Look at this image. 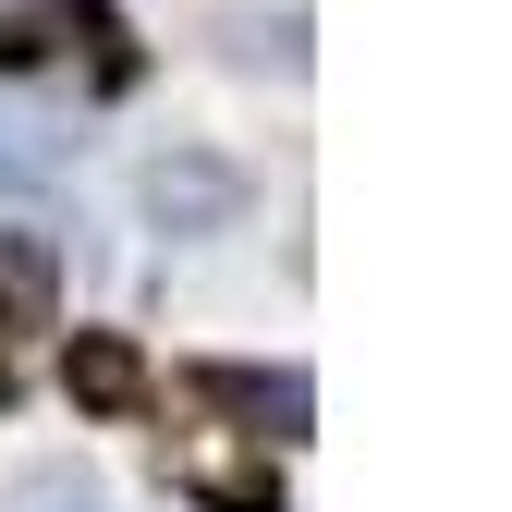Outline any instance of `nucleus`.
Masks as SVG:
<instances>
[{
	"label": "nucleus",
	"mask_w": 512,
	"mask_h": 512,
	"mask_svg": "<svg viewBox=\"0 0 512 512\" xmlns=\"http://www.w3.org/2000/svg\"><path fill=\"white\" fill-rule=\"evenodd\" d=\"M183 391L220 403V415H244L256 439H305L317 427V391H305L293 366H183Z\"/></svg>",
	"instance_id": "1"
},
{
	"label": "nucleus",
	"mask_w": 512,
	"mask_h": 512,
	"mask_svg": "<svg viewBox=\"0 0 512 512\" xmlns=\"http://www.w3.org/2000/svg\"><path fill=\"white\" fill-rule=\"evenodd\" d=\"M61 378H74V403L86 415H147V354L122 342V330H74V354H61Z\"/></svg>",
	"instance_id": "2"
},
{
	"label": "nucleus",
	"mask_w": 512,
	"mask_h": 512,
	"mask_svg": "<svg viewBox=\"0 0 512 512\" xmlns=\"http://www.w3.org/2000/svg\"><path fill=\"white\" fill-rule=\"evenodd\" d=\"M61 317V256L37 232H0V342H37Z\"/></svg>",
	"instance_id": "3"
},
{
	"label": "nucleus",
	"mask_w": 512,
	"mask_h": 512,
	"mask_svg": "<svg viewBox=\"0 0 512 512\" xmlns=\"http://www.w3.org/2000/svg\"><path fill=\"white\" fill-rule=\"evenodd\" d=\"M232 196H244V183H232V171H208V159L147 171V208H159V220H232Z\"/></svg>",
	"instance_id": "4"
},
{
	"label": "nucleus",
	"mask_w": 512,
	"mask_h": 512,
	"mask_svg": "<svg viewBox=\"0 0 512 512\" xmlns=\"http://www.w3.org/2000/svg\"><path fill=\"white\" fill-rule=\"evenodd\" d=\"M183 488H196L208 512H281V476L269 464H183Z\"/></svg>",
	"instance_id": "5"
},
{
	"label": "nucleus",
	"mask_w": 512,
	"mask_h": 512,
	"mask_svg": "<svg viewBox=\"0 0 512 512\" xmlns=\"http://www.w3.org/2000/svg\"><path fill=\"white\" fill-rule=\"evenodd\" d=\"M25 61H37V37H25V25H0V74H25Z\"/></svg>",
	"instance_id": "6"
}]
</instances>
